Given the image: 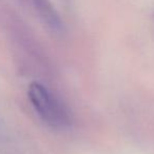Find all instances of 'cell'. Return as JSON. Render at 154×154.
<instances>
[{
    "mask_svg": "<svg viewBox=\"0 0 154 154\" xmlns=\"http://www.w3.org/2000/svg\"><path fill=\"white\" fill-rule=\"evenodd\" d=\"M28 95L35 111L49 126L64 128L70 124L66 108L42 85L33 82L29 88Z\"/></svg>",
    "mask_w": 154,
    "mask_h": 154,
    "instance_id": "1",
    "label": "cell"
}]
</instances>
